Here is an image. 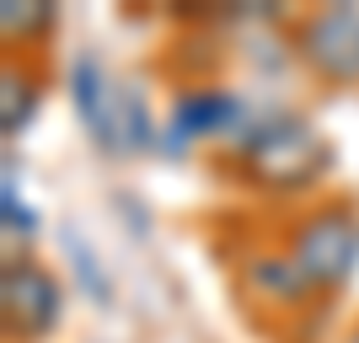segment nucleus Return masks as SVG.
Instances as JSON below:
<instances>
[{"label":"nucleus","instance_id":"obj_1","mask_svg":"<svg viewBox=\"0 0 359 343\" xmlns=\"http://www.w3.org/2000/svg\"><path fill=\"white\" fill-rule=\"evenodd\" d=\"M225 161L236 182L257 199H306L332 172V145L306 113L279 107V113H263L247 123L225 145Z\"/></svg>","mask_w":359,"mask_h":343},{"label":"nucleus","instance_id":"obj_2","mask_svg":"<svg viewBox=\"0 0 359 343\" xmlns=\"http://www.w3.org/2000/svg\"><path fill=\"white\" fill-rule=\"evenodd\" d=\"M285 247L316 295H344L359 274V209L348 199H322L290 225Z\"/></svg>","mask_w":359,"mask_h":343},{"label":"nucleus","instance_id":"obj_3","mask_svg":"<svg viewBox=\"0 0 359 343\" xmlns=\"http://www.w3.org/2000/svg\"><path fill=\"white\" fill-rule=\"evenodd\" d=\"M290 48L322 86H359V6H316L295 16Z\"/></svg>","mask_w":359,"mask_h":343},{"label":"nucleus","instance_id":"obj_4","mask_svg":"<svg viewBox=\"0 0 359 343\" xmlns=\"http://www.w3.org/2000/svg\"><path fill=\"white\" fill-rule=\"evenodd\" d=\"M0 316L11 343H43L65 322V284L38 257H6L0 269Z\"/></svg>","mask_w":359,"mask_h":343},{"label":"nucleus","instance_id":"obj_5","mask_svg":"<svg viewBox=\"0 0 359 343\" xmlns=\"http://www.w3.org/2000/svg\"><path fill=\"white\" fill-rule=\"evenodd\" d=\"M247 97L231 86H210V81H194L172 97V113H166V129H161V150L166 156H182L188 145H204V140H231L247 129Z\"/></svg>","mask_w":359,"mask_h":343},{"label":"nucleus","instance_id":"obj_6","mask_svg":"<svg viewBox=\"0 0 359 343\" xmlns=\"http://www.w3.org/2000/svg\"><path fill=\"white\" fill-rule=\"evenodd\" d=\"M65 86H70V107L81 129H86L91 150H102V156H129V123H123V86L113 81L91 48H81L70 60V75H65Z\"/></svg>","mask_w":359,"mask_h":343},{"label":"nucleus","instance_id":"obj_7","mask_svg":"<svg viewBox=\"0 0 359 343\" xmlns=\"http://www.w3.org/2000/svg\"><path fill=\"white\" fill-rule=\"evenodd\" d=\"M236 284H241V295L252 300V306H263V311H306V300H316V290L295 269L290 247L241 253L236 257Z\"/></svg>","mask_w":359,"mask_h":343},{"label":"nucleus","instance_id":"obj_8","mask_svg":"<svg viewBox=\"0 0 359 343\" xmlns=\"http://www.w3.org/2000/svg\"><path fill=\"white\" fill-rule=\"evenodd\" d=\"M38 102H43V75H32L27 65L6 60V70H0V135H6V145L32 123Z\"/></svg>","mask_w":359,"mask_h":343},{"label":"nucleus","instance_id":"obj_9","mask_svg":"<svg viewBox=\"0 0 359 343\" xmlns=\"http://www.w3.org/2000/svg\"><path fill=\"white\" fill-rule=\"evenodd\" d=\"M60 27V6L54 0H6L0 6V38L11 48H38Z\"/></svg>","mask_w":359,"mask_h":343},{"label":"nucleus","instance_id":"obj_10","mask_svg":"<svg viewBox=\"0 0 359 343\" xmlns=\"http://www.w3.org/2000/svg\"><path fill=\"white\" fill-rule=\"evenodd\" d=\"M65 257H70V274H75V284H81V290H86V300L91 306H113V279H107L102 274V263H97V253H91L86 247V236H81V231H65Z\"/></svg>","mask_w":359,"mask_h":343},{"label":"nucleus","instance_id":"obj_11","mask_svg":"<svg viewBox=\"0 0 359 343\" xmlns=\"http://www.w3.org/2000/svg\"><path fill=\"white\" fill-rule=\"evenodd\" d=\"M0 215H6V236H38V215L16 194V156H6V188H0Z\"/></svg>","mask_w":359,"mask_h":343},{"label":"nucleus","instance_id":"obj_12","mask_svg":"<svg viewBox=\"0 0 359 343\" xmlns=\"http://www.w3.org/2000/svg\"><path fill=\"white\" fill-rule=\"evenodd\" d=\"M344 343H359V322H354V328H348V332H344Z\"/></svg>","mask_w":359,"mask_h":343}]
</instances>
